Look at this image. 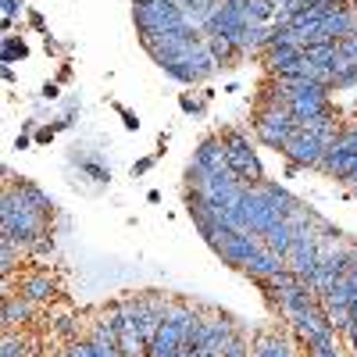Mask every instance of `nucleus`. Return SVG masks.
<instances>
[{"mask_svg": "<svg viewBox=\"0 0 357 357\" xmlns=\"http://www.w3.org/2000/svg\"><path fill=\"white\" fill-rule=\"evenodd\" d=\"M222 139H225V165L236 172V178H243V183H261L264 172H261L257 151L250 146V136L236 132V129H225Z\"/></svg>", "mask_w": 357, "mask_h": 357, "instance_id": "nucleus-1", "label": "nucleus"}, {"mask_svg": "<svg viewBox=\"0 0 357 357\" xmlns=\"http://www.w3.org/2000/svg\"><path fill=\"white\" fill-rule=\"evenodd\" d=\"M254 136L264 143V146H272V151H282L286 139L293 136V114L282 111V107H257L254 111Z\"/></svg>", "mask_w": 357, "mask_h": 357, "instance_id": "nucleus-2", "label": "nucleus"}, {"mask_svg": "<svg viewBox=\"0 0 357 357\" xmlns=\"http://www.w3.org/2000/svg\"><path fill=\"white\" fill-rule=\"evenodd\" d=\"M211 250H215L229 268H240V272H243V264L250 261V254L261 250V236H257V232H232V229L222 225V232H218V240L211 243Z\"/></svg>", "mask_w": 357, "mask_h": 357, "instance_id": "nucleus-3", "label": "nucleus"}, {"mask_svg": "<svg viewBox=\"0 0 357 357\" xmlns=\"http://www.w3.org/2000/svg\"><path fill=\"white\" fill-rule=\"evenodd\" d=\"M289 165H301V168H318L321 158H325V143L307 132V129H293V136L286 139V146L279 151Z\"/></svg>", "mask_w": 357, "mask_h": 357, "instance_id": "nucleus-4", "label": "nucleus"}, {"mask_svg": "<svg viewBox=\"0 0 357 357\" xmlns=\"http://www.w3.org/2000/svg\"><path fill=\"white\" fill-rule=\"evenodd\" d=\"M18 293L29 296L33 304H50L54 296H57V282H54V275L47 272V268H33V272H25V275H22Z\"/></svg>", "mask_w": 357, "mask_h": 357, "instance_id": "nucleus-5", "label": "nucleus"}, {"mask_svg": "<svg viewBox=\"0 0 357 357\" xmlns=\"http://www.w3.org/2000/svg\"><path fill=\"white\" fill-rule=\"evenodd\" d=\"M282 268H286V261H282L279 254H272V250H268V247L261 243V250H254V254H250V261L243 264V272H247L254 282H261V279H272V275H279Z\"/></svg>", "mask_w": 357, "mask_h": 357, "instance_id": "nucleus-6", "label": "nucleus"}, {"mask_svg": "<svg viewBox=\"0 0 357 357\" xmlns=\"http://www.w3.org/2000/svg\"><path fill=\"white\" fill-rule=\"evenodd\" d=\"M301 57H304V47H272L264 50V68L272 75H289Z\"/></svg>", "mask_w": 357, "mask_h": 357, "instance_id": "nucleus-7", "label": "nucleus"}, {"mask_svg": "<svg viewBox=\"0 0 357 357\" xmlns=\"http://www.w3.org/2000/svg\"><path fill=\"white\" fill-rule=\"evenodd\" d=\"M36 318V304L33 301H29V296H22L18 289L15 293H4V325H8V329H15V325L22 321H33Z\"/></svg>", "mask_w": 357, "mask_h": 357, "instance_id": "nucleus-8", "label": "nucleus"}, {"mask_svg": "<svg viewBox=\"0 0 357 357\" xmlns=\"http://www.w3.org/2000/svg\"><path fill=\"white\" fill-rule=\"evenodd\" d=\"M250 357H293V347L279 333H257L250 343Z\"/></svg>", "mask_w": 357, "mask_h": 357, "instance_id": "nucleus-9", "label": "nucleus"}, {"mask_svg": "<svg viewBox=\"0 0 357 357\" xmlns=\"http://www.w3.org/2000/svg\"><path fill=\"white\" fill-rule=\"evenodd\" d=\"M193 158L204 165V168H225V139L222 136H207V139H200V146L193 151Z\"/></svg>", "mask_w": 357, "mask_h": 357, "instance_id": "nucleus-10", "label": "nucleus"}, {"mask_svg": "<svg viewBox=\"0 0 357 357\" xmlns=\"http://www.w3.org/2000/svg\"><path fill=\"white\" fill-rule=\"evenodd\" d=\"M293 229L286 225V222H275L272 229H268L264 236H261V243L268 247V250H272V254H279L282 261H286V254H289V247H293Z\"/></svg>", "mask_w": 357, "mask_h": 357, "instance_id": "nucleus-11", "label": "nucleus"}, {"mask_svg": "<svg viewBox=\"0 0 357 357\" xmlns=\"http://www.w3.org/2000/svg\"><path fill=\"white\" fill-rule=\"evenodd\" d=\"M207 50H211V57L218 65H232V61H240V47H236V40L232 36H222V33H211L207 36Z\"/></svg>", "mask_w": 357, "mask_h": 357, "instance_id": "nucleus-12", "label": "nucleus"}, {"mask_svg": "<svg viewBox=\"0 0 357 357\" xmlns=\"http://www.w3.org/2000/svg\"><path fill=\"white\" fill-rule=\"evenodd\" d=\"M50 333L54 336H61L65 343L79 336V314L72 311H50Z\"/></svg>", "mask_w": 357, "mask_h": 357, "instance_id": "nucleus-13", "label": "nucleus"}, {"mask_svg": "<svg viewBox=\"0 0 357 357\" xmlns=\"http://www.w3.org/2000/svg\"><path fill=\"white\" fill-rule=\"evenodd\" d=\"M165 75H172V79H178V82H186V86L200 82V75H197V68H193L190 61H172V65H165Z\"/></svg>", "mask_w": 357, "mask_h": 357, "instance_id": "nucleus-14", "label": "nucleus"}, {"mask_svg": "<svg viewBox=\"0 0 357 357\" xmlns=\"http://www.w3.org/2000/svg\"><path fill=\"white\" fill-rule=\"evenodd\" d=\"M222 357H250V340H247L243 329H236V336H232V343L225 347Z\"/></svg>", "mask_w": 357, "mask_h": 357, "instance_id": "nucleus-15", "label": "nucleus"}, {"mask_svg": "<svg viewBox=\"0 0 357 357\" xmlns=\"http://www.w3.org/2000/svg\"><path fill=\"white\" fill-rule=\"evenodd\" d=\"M65 357H97V350H93L89 340H68L65 343Z\"/></svg>", "mask_w": 357, "mask_h": 357, "instance_id": "nucleus-16", "label": "nucleus"}, {"mask_svg": "<svg viewBox=\"0 0 357 357\" xmlns=\"http://www.w3.org/2000/svg\"><path fill=\"white\" fill-rule=\"evenodd\" d=\"M29 50H25V43L18 40V36H4V61L11 65V61H18V57H25Z\"/></svg>", "mask_w": 357, "mask_h": 357, "instance_id": "nucleus-17", "label": "nucleus"}, {"mask_svg": "<svg viewBox=\"0 0 357 357\" xmlns=\"http://www.w3.org/2000/svg\"><path fill=\"white\" fill-rule=\"evenodd\" d=\"M82 172H86L89 178H93V183H107V178H111V172H107V168H100L97 161H82Z\"/></svg>", "mask_w": 357, "mask_h": 357, "instance_id": "nucleus-18", "label": "nucleus"}, {"mask_svg": "<svg viewBox=\"0 0 357 357\" xmlns=\"http://www.w3.org/2000/svg\"><path fill=\"white\" fill-rule=\"evenodd\" d=\"M307 357H343V354L336 350V343H325V347H314V350H307Z\"/></svg>", "mask_w": 357, "mask_h": 357, "instance_id": "nucleus-19", "label": "nucleus"}, {"mask_svg": "<svg viewBox=\"0 0 357 357\" xmlns=\"http://www.w3.org/2000/svg\"><path fill=\"white\" fill-rule=\"evenodd\" d=\"M178 104H183V111H186V114H200V111H204V104H200V100H193V97H183Z\"/></svg>", "mask_w": 357, "mask_h": 357, "instance_id": "nucleus-20", "label": "nucleus"}, {"mask_svg": "<svg viewBox=\"0 0 357 357\" xmlns=\"http://www.w3.org/2000/svg\"><path fill=\"white\" fill-rule=\"evenodd\" d=\"M118 111H122V118H126V129H139V122H136V114H132V111H126L122 104H118Z\"/></svg>", "mask_w": 357, "mask_h": 357, "instance_id": "nucleus-21", "label": "nucleus"}, {"mask_svg": "<svg viewBox=\"0 0 357 357\" xmlns=\"http://www.w3.org/2000/svg\"><path fill=\"white\" fill-rule=\"evenodd\" d=\"M15 15H18V0H4V18L11 22Z\"/></svg>", "mask_w": 357, "mask_h": 357, "instance_id": "nucleus-22", "label": "nucleus"}, {"mask_svg": "<svg viewBox=\"0 0 357 357\" xmlns=\"http://www.w3.org/2000/svg\"><path fill=\"white\" fill-rule=\"evenodd\" d=\"M151 165H154V158H143V161H136V165H132V175H143Z\"/></svg>", "mask_w": 357, "mask_h": 357, "instance_id": "nucleus-23", "label": "nucleus"}, {"mask_svg": "<svg viewBox=\"0 0 357 357\" xmlns=\"http://www.w3.org/2000/svg\"><path fill=\"white\" fill-rule=\"evenodd\" d=\"M43 97H47V100H57V97H61V89H57L54 82H47V86H43Z\"/></svg>", "mask_w": 357, "mask_h": 357, "instance_id": "nucleus-24", "label": "nucleus"}, {"mask_svg": "<svg viewBox=\"0 0 357 357\" xmlns=\"http://www.w3.org/2000/svg\"><path fill=\"white\" fill-rule=\"evenodd\" d=\"M54 132H57L54 126H50V129H40V132H36V139H40V143H50V139H54Z\"/></svg>", "mask_w": 357, "mask_h": 357, "instance_id": "nucleus-25", "label": "nucleus"}]
</instances>
